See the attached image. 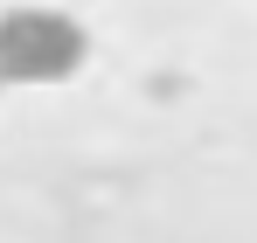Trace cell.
I'll return each instance as SVG.
<instances>
[{
  "label": "cell",
  "mask_w": 257,
  "mask_h": 243,
  "mask_svg": "<svg viewBox=\"0 0 257 243\" xmlns=\"http://www.w3.org/2000/svg\"><path fill=\"white\" fill-rule=\"evenodd\" d=\"M84 63V28L56 7L0 14V83H63Z\"/></svg>",
  "instance_id": "obj_1"
}]
</instances>
